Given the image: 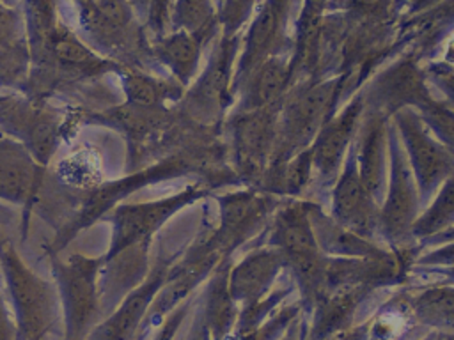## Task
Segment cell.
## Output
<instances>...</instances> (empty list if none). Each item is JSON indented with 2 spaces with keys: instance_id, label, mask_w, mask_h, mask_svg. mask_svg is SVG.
Masks as SVG:
<instances>
[{
  "instance_id": "obj_11",
  "label": "cell",
  "mask_w": 454,
  "mask_h": 340,
  "mask_svg": "<svg viewBox=\"0 0 454 340\" xmlns=\"http://www.w3.org/2000/svg\"><path fill=\"white\" fill-rule=\"evenodd\" d=\"M223 255L211 244L209 236L199 237L193 244L170 264L167 278L154 296L144 317L142 329H153L177 308L184 299L195 294V289L207 280Z\"/></svg>"
},
{
  "instance_id": "obj_23",
  "label": "cell",
  "mask_w": 454,
  "mask_h": 340,
  "mask_svg": "<svg viewBox=\"0 0 454 340\" xmlns=\"http://www.w3.org/2000/svg\"><path fill=\"white\" fill-rule=\"evenodd\" d=\"M309 218L319 250L326 257L362 259L383 253L387 248L337 223L319 202L309 198Z\"/></svg>"
},
{
  "instance_id": "obj_19",
  "label": "cell",
  "mask_w": 454,
  "mask_h": 340,
  "mask_svg": "<svg viewBox=\"0 0 454 340\" xmlns=\"http://www.w3.org/2000/svg\"><path fill=\"white\" fill-rule=\"evenodd\" d=\"M286 269L284 255L270 244L252 246L229 269V292L241 306L264 298Z\"/></svg>"
},
{
  "instance_id": "obj_40",
  "label": "cell",
  "mask_w": 454,
  "mask_h": 340,
  "mask_svg": "<svg viewBox=\"0 0 454 340\" xmlns=\"http://www.w3.org/2000/svg\"><path fill=\"white\" fill-rule=\"evenodd\" d=\"M415 269L434 273L438 276L440 283H452L454 285V266H450V267H415Z\"/></svg>"
},
{
  "instance_id": "obj_21",
  "label": "cell",
  "mask_w": 454,
  "mask_h": 340,
  "mask_svg": "<svg viewBox=\"0 0 454 340\" xmlns=\"http://www.w3.org/2000/svg\"><path fill=\"white\" fill-rule=\"evenodd\" d=\"M372 292L364 287H340L325 292L305 319V340H333L355 324L362 303Z\"/></svg>"
},
{
  "instance_id": "obj_26",
  "label": "cell",
  "mask_w": 454,
  "mask_h": 340,
  "mask_svg": "<svg viewBox=\"0 0 454 340\" xmlns=\"http://www.w3.org/2000/svg\"><path fill=\"white\" fill-rule=\"evenodd\" d=\"M119 74L124 99L133 106L158 108L167 106V103L177 104L184 94V87L179 85L174 78L165 80L133 67H122Z\"/></svg>"
},
{
  "instance_id": "obj_25",
  "label": "cell",
  "mask_w": 454,
  "mask_h": 340,
  "mask_svg": "<svg viewBox=\"0 0 454 340\" xmlns=\"http://www.w3.org/2000/svg\"><path fill=\"white\" fill-rule=\"evenodd\" d=\"M200 48V37L186 30H177L154 41L153 57L170 71L172 78L179 85L186 89L197 76Z\"/></svg>"
},
{
  "instance_id": "obj_5",
  "label": "cell",
  "mask_w": 454,
  "mask_h": 340,
  "mask_svg": "<svg viewBox=\"0 0 454 340\" xmlns=\"http://www.w3.org/2000/svg\"><path fill=\"white\" fill-rule=\"evenodd\" d=\"M422 212V202L415 175L408 163L399 133L388 122V179L380 205V236L388 250L419 246L413 237V225Z\"/></svg>"
},
{
  "instance_id": "obj_1",
  "label": "cell",
  "mask_w": 454,
  "mask_h": 340,
  "mask_svg": "<svg viewBox=\"0 0 454 340\" xmlns=\"http://www.w3.org/2000/svg\"><path fill=\"white\" fill-rule=\"evenodd\" d=\"M348 74L300 80L278 106L277 143L270 165H280L310 147L323 124L346 103ZM268 165V166H270Z\"/></svg>"
},
{
  "instance_id": "obj_32",
  "label": "cell",
  "mask_w": 454,
  "mask_h": 340,
  "mask_svg": "<svg viewBox=\"0 0 454 340\" xmlns=\"http://www.w3.org/2000/svg\"><path fill=\"white\" fill-rule=\"evenodd\" d=\"M424 74L438 89L442 101L454 110V66L445 62L431 64Z\"/></svg>"
},
{
  "instance_id": "obj_39",
  "label": "cell",
  "mask_w": 454,
  "mask_h": 340,
  "mask_svg": "<svg viewBox=\"0 0 454 340\" xmlns=\"http://www.w3.org/2000/svg\"><path fill=\"white\" fill-rule=\"evenodd\" d=\"M303 336H305V317L301 315L289 326V329L284 333L280 340H303Z\"/></svg>"
},
{
  "instance_id": "obj_45",
  "label": "cell",
  "mask_w": 454,
  "mask_h": 340,
  "mask_svg": "<svg viewBox=\"0 0 454 340\" xmlns=\"http://www.w3.org/2000/svg\"><path fill=\"white\" fill-rule=\"evenodd\" d=\"M147 336H149V329H142V331L137 335L135 340H145Z\"/></svg>"
},
{
  "instance_id": "obj_35",
  "label": "cell",
  "mask_w": 454,
  "mask_h": 340,
  "mask_svg": "<svg viewBox=\"0 0 454 340\" xmlns=\"http://www.w3.org/2000/svg\"><path fill=\"white\" fill-rule=\"evenodd\" d=\"M454 266V241H447L436 246H429L427 251H420L413 267H450Z\"/></svg>"
},
{
  "instance_id": "obj_15",
  "label": "cell",
  "mask_w": 454,
  "mask_h": 340,
  "mask_svg": "<svg viewBox=\"0 0 454 340\" xmlns=\"http://www.w3.org/2000/svg\"><path fill=\"white\" fill-rule=\"evenodd\" d=\"M328 214L342 227L383 246L380 236V205L362 182L353 143L330 189Z\"/></svg>"
},
{
  "instance_id": "obj_33",
  "label": "cell",
  "mask_w": 454,
  "mask_h": 340,
  "mask_svg": "<svg viewBox=\"0 0 454 340\" xmlns=\"http://www.w3.org/2000/svg\"><path fill=\"white\" fill-rule=\"evenodd\" d=\"M193 301H195V294L190 296L188 299H184L177 308H174L161 322H160V328L158 331L154 333L153 340H174L179 328L183 326L184 319L188 317V313L192 312V306H193Z\"/></svg>"
},
{
  "instance_id": "obj_3",
  "label": "cell",
  "mask_w": 454,
  "mask_h": 340,
  "mask_svg": "<svg viewBox=\"0 0 454 340\" xmlns=\"http://www.w3.org/2000/svg\"><path fill=\"white\" fill-rule=\"evenodd\" d=\"M0 276L7 287L18 340H44L59 321L60 303L53 282L39 276L0 227Z\"/></svg>"
},
{
  "instance_id": "obj_14",
  "label": "cell",
  "mask_w": 454,
  "mask_h": 340,
  "mask_svg": "<svg viewBox=\"0 0 454 340\" xmlns=\"http://www.w3.org/2000/svg\"><path fill=\"white\" fill-rule=\"evenodd\" d=\"M46 188V166L16 138L0 135V200L21 207V232Z\"/></svg>"
},
{
  "instance_id": "obj_20",
  "label": "cell",
  "mask_w": 454,
  "mask_h": 340,
  "mask_svg": "<svg viewBox=\"0 0 454 340\" xmlns=\"http://www.w3.org/2000/svg\"><path fill=\"white\" fill-rule=\"evenodd\" d=\"M151 243L133 244L112 259H105L99 274V299L103 317L117 308V305L133 292L149 274Z\"/></svg>"
},
{
  "instance_id": "obj_4",
  "label": "cell",
  "mask_w": 454,
  "mask_h": 340,
  "mask_svg": "<svg viewBox=\"0 0 454 340\" xmlns=\"http://www.w3.org/2000/svg\"><path fill=\"white\" fill-rule=\"evenodd\" d=\"M48 257L64 322L62 340H85L103 319L99 274L105 259L103 255L90 257L80 251L66 257L50 253Z\"/></svg>"
},
{
  "instance_id": "obj_10",
  "label": "cell",
  "mask_w": 454,
  "mask_h": 340,
  "mask_svg": "<svg viewBox=\"0 0 454 340\" xmlns=\"http://www.w3.org/2000/svg\"><path fill=\"white\" fill-rule=\"evenodd\" d=\"M234 41H223L211 55L206 69L195 78L192 87L184 89L177 112L183 119L211 126L225 117L234 104Z\"/></svg>"
},
{
  "instance_id": "obj_9",
  "label": "cell",
  "mask_w": 454,
  "mask_h": 340,
  "mask_svg": "<svg viewBox=\"0 0 454 340\" xmlns=\"http://www.w3.org/2000/svg\"><path fill=\"white\" fill-rule=\"evenodd\" d=\"M282 198L255 186L218 197V225L209 234L211 244L223 255L232 253L262 234Z\"/></svg>"
},
{
  "instance_id": "obj_47",
  "label": "cell",
  "mask_w": 454,
  "mask_h": 340,
  "mask_svg": "<svg viewBox=\"0 0 454 340\" xmlns=\"http://www.w3.org/2000/svg\"><path fill=\"white\" fill-rule=\"evenodd\" d=\"M303 340H305V338H303Z\"/></svg>"
},
{
  "instance_id": "obj_37",
  "label": "cell",
  "mask_w": 454,
  "mask_h": 340,
  "mask_svg": "<svg viewBox=\"0 0 454 340\" xmlns=\"http://www.w3.org/2000/svg\"><path fill=\"white\" fill-rule=\"evenodd\" d=\"M192 312H193L192 322L188 326L186 335L181 340H211V333H209V328L206 324V319H204V313H202V306L199 303V296H195Z\"/></svg>"
},
{
  "instance_id": "obj_34",
  "label": "cell",
  "mask_w": 454,
  "mask_h": 340,
  "mask_svg": "<svg viewBox=\"0 0 454 340\" xmlns=\"http://www.w3.org/2000/svg\"><path fill=\"white\" fill-rule=\"evenodd\" d=\"M94 4L110 23L119 28L131 30L135 14L128 0H94Z\"/></svg>"
},
{
  "instance_id": "obj_29",
  "label": "cell",
  "mask_w": 454,
  "mask_h": 340,
  "mask_svg": "<svg viewBox=\"0 0 454 340\" xmlns=\"http://www.w3.org/2000/svg\"><path fill=\"white\" fill-rule=\"evenodd\" d=\"M294 283L291 282L286 283V285H278V287H273L264 298L254 301V303H248V305H241L239 306V313H238V319H236V326L232 329V335L231 336H239V335H245L252 329H255L259 324H262L282 303H286L287 296H291V292L294 290Z\"/></svg>"
},
{
  "instance_id": "obj_16",
  "label": "cell",
  "mask_w": 454,
  "mask_h": 340,
  "mask_svg": "<svg viewBox=\"0 0 454 340\" xmlns=\"http://www.w3.org/2000/svg\"><path fill=\"white\" fill-rule=\"evenodd\" d=\"M362 92L365 110L392 117L403 108L420 110L434 99L426 74L413 62H399L374 76Z\"/></svg>"
},
{
  "instance_id": "obj_17",
  "label": "cell",
  "mask_w": 454,
  "mask_h": 340,
  "mask_svg": "<svg viewBox=\"0 0 454 340\" xmlns=\"http://www.w3.org/2000/svg\"><path fill=\"white\" fill-rule=\"evenodd\" d=\"M176 257H158L145 280L129 292L114 312L105 315L85 340H135L142 331L144 317L154 296L161 289L170 264Z\"/></svg>"
},
{
  "instance_id": "obj_8",
  "label": "cell",
  "mask_w": 454,
  "mask_h": 340,
  "mask_svg": "<svg viewBox=\"0 0 454 340\" xmlns=\"http://www.w3.org/2000/svg\"><path fill=\"white\" fill-rule=\"evenodd\" d=\"M415 175L422 209L454 174V154L434 136L419 110L403 108L390 117Z\"/></svg>"
},
{
  "instance_id": "obj_12",
  "label": "cell",
  "mask_w": 454,
  "mask_h": 340,
  "mask_svg": "<svg viewBox=\"0 0 454 340\" xmlns=\"http://www.w3.org/2000/svg\"><path fill=\"white\" fill-rule=\"evenodd\" d=\"M278 106L229 113L232 161L254 186L262 179L275 151Z\"/></svg>"
},
{
  "instance_id": "obj_2",
  "label": "cell",
  "mask_w": 454,
  "mask_h": 340,
  "mask_svg": "<svg viewBox=\"0 0 454 340\" xmlns=\"http://www.w3.org/2000/svg\"><path fill=\"white\" fill-rule=\"evenodd\" d=\"M195 159L197 156L190 151L176 152V154L165 156L163 159L145 168L129 170L128 175H122L119 179L96 186L92 191L85 195V198H82L80 205L73 211L74 214H71L60 225L53 241L50 243L48 255L64 251L80 232L90 228L92 223H96L99 218H105L115 205H119L124 198H128L135 191L154 182L192 174L197 166Z\"/></svg>"
},
{
  "instance_id": "obj_18",
  "label": "cell",
  "mask_w": 454,
  "mask_h": 340,
  "mask_svg": "<svg viewBox=\"0 0 454 340\" xmlns=\"http://www.w3.org/2000/svg\"><path fill=\"white\" fill-rule=\"evenodd\" d=\"M388 122L383 113L365 110L353 142L362 182L378 205L383 202L388 179Z\"/></svg>"
},
{
  "instance_id": "obj_42",
  "label": "cell",
  "mask_w": 454,
  "mask_h": 340,
  "mask_svg": "<svg viewBox=\"0 0 454 340\" xmlns=\"http://www.w3.org/2000/svg\"><path fill=\"white\" fill-rule=\"evenodd\" d=\"M16 223L14 209L9 204H4L0 200V227H11Z\"/></svg>"
},
{
  "instance_id": "obj_22",
  "label": "cell",
  "mask_w": 454,
  "mask_h": 340,
  "mask_svg": "<svg viewBox=\"0 0 454 340\" xmlns=\"http://www.w3.org/2000/svg\"><path fill=\"white\" fill-rule=\"evenodd\" d=\"M291 85L289 62L284 57L273 55L252 69L236 87L231 112H252L280 104Z\"/></svg>"
},
{
  "instance_id": "obj_36",
  "label": "cell",
  "mask_w": 454,
  "mask_h": 340,
  "mask_svg": "<svg viewBox=\"0 0 454 340\" xmlns=\"http://www.w3.org/2000/svg\"><path fill=\"white\" fill-rule=\"evenodd\" d=\"M254 0H225L222 11V21L227 32H234L250 14Z\"/></svg>"
},
{
  "instance_id": "obj_38",
  "label": "cell",
  "mask_w": 454,
  "mask_h": 340,
  "mask_svg": "<svg viewBox=\"0 0 454 340\" xmlns=\"http://www.w3.org/2000/svg\"><path fill=\"white\" fill-rule=\"evenodd\" d=\"M0 340H18L16 322L12 313L7 308L2 290H0Z\"/></svg>"
},
{
  "instance_id": "obj_6",
  "label": "cell",
  "mask_w": 454,
  "mask_h": 340,
  "mask_svg": "<svg viewBox=\"0 0 454 340\" xmlns=\"http://www.w3.org/2000/svg\"><path fill=\"white\" fill-rule=\"evenodd\" d=\"M207 193L209 189L204 184L195 182L158 200L121 202L105 216L112 225V237L103 257L112 259L133 244L153 243L154 234L170 218H174L181 209L207 197Z\"/></svg>"
},
{
  "instance_id": "obj_24",
  "label": "cell",
  "mask_w": 454,
  "mask_h": 340,
  "mask_svg": "<svg viewBox=\"0 0 454 340\" xmlns=\"http://www.w3.org/2000/svg\"><path fill=\"white\" fill-rule=\"evenodd\" d=\"M232 257H223L220 264L204 282V289L199 294V303L206 324L211 333V340H229L236 326L239 305L229 292V269Z\"/></svg>"
},
{
  "instance_id": "obj_7",
  "label": "cell",
  "mask_w": 454,
  "mask_h": 340,
  "mask_svg": "<svg viewBox=\"0 0 454 340\" xmlns=\"http://www.w3.org/2000/svg\"><path fill=\"white\" fill-rule=\"evenodd\" d=\"M0 129L48 166L64 133V113L48 99H35L23 92L0 96Z\"/></svg>"
},
{
  "instance_id": "obj_44",
  "label": "cell",
  "mask_w": 454,
  "mask_h": 340,
  "mask_svg": "<svg viewBox=\"0 0 454 340\" xmlns=\"http://www.w3.org/2000/svg\"><path fill=\"white\" fill-rule=\"evenodd\" d=\"M433 340H454V331H433Z\"/></svg>"
},
{
  "instance_id": "obj_30",
  "label": "cell",
  "mask_w": 454,
  "mask_h": 340,
  "mask_svg": "<svg viewBox=\"0 0 454 340\" xmlns=\"http://www.w3.org/2000/svg\"><path fill=\"white\" fill-rule=\"evenodd\" d=\"M213 9L209 0H177L174 11V23L179 30H186L200 37L207 39L211 30Z\"/></svg>"
},
{
  "instance_id": "obj_28",
  "label": "cell",
  "mask_w": 454,
  "mask_h": 340,
  "mask_svg": "<svg viewBox=\"0 0 454 340\" xmlns=\"http://www.w3.org/2000/svg\"><path fill=\"white\" fill-rule=\"evenodd\" d=\"M454 225V174L438 188L431 202L422 209L413 225V237L419 243Z\"/></svg>"
},
{
  "instance_id": "obj_31",
  "label": "cell",
  "mask_w": 454,
  "mask_h": 340,
  "mask_svg": "<svg viewBox=\"0 0 454 340\" xmlns=\"http://www.w3.org/2000/svg\"><path fill=\"white\" fill-rule=\"evenodd\" d=\"M434 136L454 154V110L442 99L434 97L429 104L419 110Z\"/></svg>"
},
{
  "instance_id": "obj_13",
  "label": "cell",
  "mask_w": 454,
  "mask_h": 340,
  "mask_svg": "<svg viewBox=\"0 0 454 340\" xmlns=\"http://www.w3.org/2000/svg\"><path fill=\"white\" fill-rule=\"evenodd\" d=\"M365 103L362 92L356 90L342 106L323 124L314 142L310 143L312 159V181L317 182V189H332L348 151L356 136Z\"/></svg>"
},
{
  "instance_id": "obj_46",
  "label": "cell",
  "mask_w": 454,
  "mask_h": 340,
  "mask_svg": "<svg viewBox=\"0 0 454 340\" xmlns=\"http://www.w3.org/2000/svg\"><path fill=\"white\" fill-rule=\"evenodd\" d=\"M420 340H433V331L431 333H427L424 338H420Z\"/></svg>"
},
{
  "instance_id": "obj_43",
  "label": "cell",
  "mask_w": 454,
  "mask_h": 340,
  "mask_svg": "<svg viewBox=\"0 0 454 340\" xmlns=\"http://www.w3.org/2000/svg\"><path fill=\"white\" fill-rule=\"evenodd\" d=\"M128 2H129V5H131L133 12L137 11V12L144 14V16H147V12H149V4H151V0H128Z\"/></svg>"
},
{
  "instance_id": "obj_41",
  "label": "cell",
  "mask_w": 454,
  "mask_h": 340,
  "mask_svg": "<svg viewBox=\"0 0 454 340\" xmlns=\"http://www.w3.org/2000/svg\"><path fill=\"white\" fill-rule=\"evenodd\" d=\"M385 4V0H349V5L360 12H371L380 9Z\"/></svg>"
},
{
  "instance_id": "obj_27",
  "label": "cell",
  "mask_w": 454,
  "mask_h": 340,
  "mask_svg": "<svg viewBox=\"0 0 454 340\" xmlns=\"http://www.w3.org/2000/svg\"><path fill=\"white\" fill-rule=\"evenodd\" d=\"M410 312L417 326L433 331H454V285L433 283L408 292Z\"/></svg>"
}]
</instances>
